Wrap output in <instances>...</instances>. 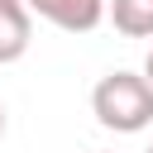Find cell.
<instances>
[{
  "label": "cell",
  "mask_w": 153,
  "mask_h": 153,
  "mask_svg": "<svg viewBox=\"0 0 153 153\" xmlns=\"http://www.w3.org/2000/svg\"><path fill=\"white\" fill-rule=\"evenodd\" d=\"M148 153H153V148H148Z\"/></svg>",
  "instance_id": "52a82bcc"
},
{
  "label": "cell",
  "mask_w": 153,
  "mask_h": 153,
  "mask_svg": "<svg viewBox=\"0 0 153 153\" xmlns=\"http://www.w3.org/2000/svg\"><path fill=\"white\" fill-rule=\"evenodd\" d=\"M91 115L115 134H139L153 124V86L143 72H110L91 91Z\"/></svg>",
  "instance_id": "6da1fadb"
},
{
  "label": "cell",
  "mask_w": 153,
  "mask_h": 153,
  "mask_svg": "<svg viewBox=\"0 0 153 153\" xmlns=\"http://www.w3.org/2000/svg\"><path fill=\"white\" fill-rule=\"evenodd\" d=\"M0 134H5V105H0Z\"/></svg>",
  "instance_id": "8992f818"
},
{
  "label": "cell",
  "mask_w": 153,
  "mask_h": 153,
  "mask_svg": "<svg viewBox=\"0 0 153 153\" xmlns=\"http://www.w3.org/2000/svg\"><path fill=\"white\" fill-rule=\"evenodd\" d=\"M29 14L48 19L53 29H67V33H91L100 19H105V5L110 0H24Z\"/></svg>",
  "instance_id": "7a4b0ae2"
},
{
  "label": "cell",
  "mask_w": 153,
  "mask_h": 153,
  "mask_svg": "<svg viewBox=\"0 0 153 153\" xmlns=\"http://www.w3.org/2000/svg\"><path fill=\"white\" fill-rule=\"evenodd\" d=\"M105 19L124 38H153V0H110Z\"/></svg>",
  "instance_id": "277c9868"
},
{
  "label": "cell",
  "mask_w": 153,
  "mask_h": 153,
  "mask_svg": "<svg viewBox=\"0 0 153 153\" xmlns=\"http://www.w3.org/2000/svg\"><path fill=\"white\" fill-rule=\"evenodd\" d=\"M33 43V14L24 0H0V67L19 62Z\"/></svg>",
  "instance_id": "3957f363"
},
{
  "label": "cell",
  "mask_w": 153,
  "mask_h": 153,
  "mask_svg": "<svg viewBox=\"0 0 153 153\" xmlns=\"http://www.w3.org/2000/svg\"><path fill=\"white\" fill-rule=\"evenodd\" d=\"M143 76H148V86H153V48H148V57H143Z\"/></svg>",
  "instance_id": "5b68a950"
}]
</instances>
